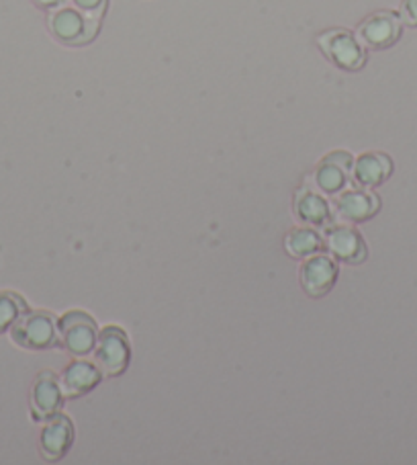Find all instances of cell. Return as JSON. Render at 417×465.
I'll use <instances>...</instances> for the list:
<instances>
[{"label":"cell","instance_id":"obj_19","mask_svg":"<svg viewBox=\"0 0 417 465\" xmlns=\"http://www.w3.org/2000/svg\"><path fill=\"white\" fill-rule=\"evenodd\" d=\"M399 17L407 27H417V0H401Z\"/></svg>","mask_w":417,"mask_h":465},{"label":"cell","instance_id":"obj_2","mask_svg":"<svg viewBox=\"0 0 417 465\" xmlns=\"http://www.w3.org/2000/svg\"><path fill=\"white\" fill-rule=\"evenodd\" d=\"M317 47L335 68L358 72L366 64V47L348 29H327L317 35Z\"/></svg>","mask_w":417,"mask_h":465},{"label":"cell","instance_id":"obj_7","mask_svg":"<svg viewBox=\"0 0 417 465\" xmlns=\"http://www.w3.org/2000/svg\"><path fill=\"white\" fill-rule=\"evenodd\" d=\"M338 279V264L330 254H313L309 259H305L299 271V282L303 292L309 298H324L332 292Z\"/></svg>","mask_w":417,"mask_h":465},{"label":"cell","instance_id":"obj_11","mask_svg":"<svg viewBox=\"0 0 417 465\" xmlns=\"http://www.w3.org/2000/svg\"><path fill=\"white\" fill-rule=\"evenodd\" d=\"M72 443H74V427L68 416L55 414L47 419L42 435H39V451L47 461H60L66 457Z\"/></svg>","mask_w":417,"mask_h":465},{"label":"cell","instance_id":"obj_10","mask_svg":"<svg viewBox=\"0 0 417 465\" xmlns=\"http://www.w3.org/2000/svg\"><path fill=\"white\" fill-rule=\"evenodd\" d=\"M324 244L327 248V254H330L334 261L346 264L364 262L368 254L363 234L350 226H334L327 230Z\"/></svg>","mask_w":417,"mask_h":465},{"label":"cell","instance_id":"obj_8","mask_svg":"<svg viewBox=\"0 0 417 465\" xmlns=\"http://www.w3.org/2000/svg\"><path fill=\"white\" fill-rule=\"evenodd\" d=\"M63 391L60 386V378H55L52 371H42L31 386L29 402H31V416L35 422H45L52 416L60 414L63 406Z\"/></svg>","mask_w":417,"mask_h":465},{"label":"cell","instance_id":"obj_12","mask_svg":"<svg viewBox=\"0 0 417 465\" xmlns=\"http://www.w3.org/2000/svg\"><path fill=\"white\" fill-rule=\"evenodd\" d=\"M381 210V199L371 191L352 189L344 191L334 202V213L340 222L360 223L371 220Z\"/></svg>","mask_w":417,"mask_h":465},{"label":"cell","instance_id":"obj_17","mask_svg":"<svg viewBox=\"0 0 417 465\" xmlns=\"http://www.w3.org/2000/svg\"><path fill=\"white\" fill-rule=\"evenodd\" d=\"M27 303L13 292H0V334L9 332L13 324L25 314Z\"/></svg>","mask_w":417,"mask_h":465},{"label":"cell","instance_id":"obj_15","mask_svg":"<svg viewBox=\"0 0 417 465\" xmlns=\"http://www.w3.org/2000/svg\"><path fill=\"white\" fill-rule=\"evenodd\" d=\"M296 220L307 226H330L334 210L327 199L313 189H299L293 199Z\"/></svg>","mask_w":417,"mask_h":465},{"label":"cell","instance_id":"obj_9","mask_svg":"<svg viewBox=\"0 0 417 465\" xmlns=\"http://www.w3.org/2000/svg\"><path fill=\"white\" fill-rule=\"evenodd\" d=\"M352 163H354V158H352L348 152H332V154H327L322 163L317 164L315 173L311 174L313 187H315L319 193H340L350 181Z\"/></svg>","mask_w":417,"mask_h":465},{"label":"cell","instance_id":"obj_5","mask_svg":"<svg viewBox=\"0 0 417 465\" xmlns=\"http://www.w3.org/2000/svg\"><path fill=\"white\" fill-rule=\"evenodd\" d=\"M401 34H403V21L399 13L393 11H376L360 23L356 29V37L366 50H389L395 45Z\"/></svg>","mask_w":417,"mask_h":465},{"label":"cell","instance_id":"obj_16","mask_svg":"<svg viewBox=\"0 0 417 465\" xmlns=\"http://www.w3.org/2000/svg\"><path fill=\"white\" fill-rule=\"evenodd\" d=\"M285 248L293 259H309L324 248V238L313 228H295L285 238Z\"/></svg>","mask_w":417,"mask_h":465},{"label":"cell","instance_id":"obj_13","mask_svg":"<svg viewBox=\"0 0 417 465\" xmlns=\"http://www.w3.org/2000/svg\"><path fill=\"white\" fill-rule=\"evenodd\" d=\"M393 173V163L387 154L381 152H366L352 163L350 179L363 189H374L389 179Z\"/></svg>","mask_w":417,"mask_h":465},{"label":"cell","instance_id":"obj_20","mask_svg":"<svg viewBox=\"0 0 417 465\" xmlns=\"http://www.w3.org/2000/svg\"><path fill=\"white\" fill-rule=\"evenodd\" d=\"M31 3H34L37 9L50 13L53 9H58V6H62L63 3H66V0H31Z\"/></svg>","mask_w":417,"mask_h":465},{"label":"cell","instance_id":"obj_18","mask_svg":"<svg viewBox=\"0 0 417 465\" xmlns=\"http://www.w3.org/2000/svg\"><path fill=\"white\" fill-rule=\"evenodd\" d=\"M66 3L70 6H74L76 11L86 15V17L96 19V21H102L109 6V0H66Z\"/></svg>","mask_w":417,"mask_h":465},{"label":"cell","instance_id":"obj_4","mask_svg":"<svg viewBox=\"0 0 417 465\" xmlns=\"http://www.w3.org/2000/svg\"><path fill=\"white\" fill-rule=\"evenodd\" d=\"M58 341L72 357L88 355L99 341L94 320L84 312H68L58 322Z\"/></svg>","mask_w":417,"mask_h":465},{"label":"cell","instance_id":"obj_6","mask_svg":"<svg viewBox=\"0 0 417 465\" xmlns=\"http://www.w3.org/2000/svg\"><path fill=\"white\" fill-rule=\"evenodd\" d=\"M131 359V349L127 342V334L121 328H104L99 334L94 347V361L101 373L109 375V378H117L121 375Z\"/></svg>","mask_w":417,"mask_h":465},{"label":"cell","instance_id":"obj_3","mask_svg":"<svg viewBox=\"0 0 417 465\" xmlns=\"http://www.w3.org/2000/svg\"><path fill=\"white\" fill-rule=\"evenodd\" d=\"M9 332L13 342L27 351H45L58 344V324L45 312L27 310Z\"/></svg>","mask_w":417,"mask_h":465},{"label":"cell","instance_id":"obj_14","mask_svg":"<svg viewBox=\"0 0 417 465\" xmlns=\"http://www.w3.org/2000/svg\"><path fill=\"white\" fill-rule=\"evenodd\" d=\"M101 369L88 361H72L60 375V386L66 398H80L101 383Z\"/></svg>","mask_w":417,"mask_h":465},{"label":"cell","instance_id":"obj_1","mask_svg":"<svg viewBox=\"0 0 417 465\" xmlns=\"http://www.w3.org/2000/svg\"><path fill=\"white\" fill-rule=\"evenodd\" d=\"M47 29H50L55 42L70 47H78L88 45L96 35H99L101 21L86 17V15L76 11L74 6L62 5L58 9L50 11Z\"/></svg>","mask_w":417,"mask_h":465}]
</instances>
